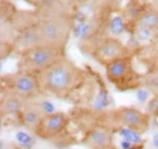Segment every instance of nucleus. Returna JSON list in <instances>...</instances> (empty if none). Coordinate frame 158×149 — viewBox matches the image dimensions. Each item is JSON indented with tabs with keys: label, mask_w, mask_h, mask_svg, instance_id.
<instances>
[{
	"label": "nucleus",
	"mask_w": 158,
	"mask_h": 149,
	"mask_svg": "<svg viewBox=\"0 0 158 149\" xmlns=\"http://www.w3.org/2000/svg\"><path fill=\"white\" fill-rule=\"evenodd\" d=\"M16 140L18 143H20L23 145V147L25 148H31L32 145L34 143V139L31 136H28L27 133L25 132H18L16 135Z\"/></svg>",
	"instance_id": "ddd939ff"
},
{
	"label": "nucleus",
	"mask_w": 158,
	"mask_h": 149,
	"mask_svg": "<svg viewBox=\"0 0 158 149\" xmlns=\"http://www.w3.org/2000/svg\"><path fill=\"white\" fill-rule=\"evenodd\" d=\"M146 96H147V93L146 92H139V98L141 99V101H143V99L146 98Z\"/></svg>",
	"instance_id": "f3484780"
},
{
	"label": "nucleus",
	"mask_w": 158,
	"mask_h": 149,
	"mask_svg": "<svg viewBox=\"0 0 158 149\" xmlns=\"http://www.w3.org/2000/svg\"><path fill=\"white\" fill-rule=\"evenodd\" d=\"M114 119L124 126H131L135 130H145L148 123L146 114L133 107H123L113 113Z\"/></svg>",
	"instance_id": "6e6552de"
},
{
	"label": "nucleus",
	"mask_w": 158,
	"mask_h": 149,
	"mask_svg": "<svg viewBox=\"0 0 158 149\" xmlns=\"http://www.w3.org/2000/svg\"><path fill=\"white\" fill-rule=\"evenodd\" d=\"M41 89L51 94L63 96L70 93L78 85L80 71L64 56L52 66L37 73Z\"/></svg>",
	"instance_id": "f03ea898"
},
{
	"label": "nucleus",
	"mask_w": 158,
	"mask_h": 149,
	"mask_svg": "<svg viewBox=\"0 0 158 149\" xmlns=\"http://www.w3.org/2000/svg\"><path fill=\"white\" fill-rule=\"evenodd\" d=\"M135 25L140 39L158 36V8L148 7L143 9L135 18Z\"/></svg>",
	"instance_id": "423d86ee"
},
{
	"label": "nucleus",
	"mask_w": 158,
	"mask_h": 149,
	"mask_svg": "<svg viewBox=\"0 0 158 149\" xmlns=\"http://www.w3.org/2000/svg\"><path fill=\"white\" fill-rule=\"evenodd\" d=\"M88 141L93 147L102 148L109 143V136H107V133L102 131V130H96L89 136Z\"/></svg>",
	"instance_id": "f8f14e48"
},
{
	"label": "nucleus",
	"mask_w": 158,
	"mask_h": 149,
	"mask_svg": "<svg viewBox=\"0 0 158 149\" xmlns=\"http://www.w3.org/2000/svg\"><path fill=\"white\" fill-rule=\"evenodd\" d=\"M54 3L41 9L43 13L36 17L34 26L42 45L64 50L73 30V19L66 10L56 9Z\"/></svg>",
	"instance_id": "f257e3e1"
},
{
	"label": "nucleus",
	"mask_w": 158,
	"mask_h": 149,
	"mask_svg": "<svg viewBox=\"0 0 158 149\" xmlns=\"http://www.w3.org/2000/svg\"><path fill=\"white\" fill-rule=\"evenodd\" d=\"M67 122V118L63 113H52L46 114L40 124L37 126L36 131L42 136H51L56 135L64 128Z\"/></svg>",
	"instance_id": "1a4fd4ad"
},
{
	"label": "nucleus",
	"mask_w": 158,
	"mask_h": 149,
	"mask_svg": "<svg viewBox=\"0 0 158 149\" xmlns=\"http://www.w3.org/2000/svg\"><path fill=\"white\" fill-rule=\"evenodd\" d=\"M95 59L102 64L107 66L118 59L128 58L129 50L124 44L113 37H105L97 44L94 51Z\"/></svg>",
	"instance_id": "39448f33"
},
{
	"label": "nucleus",
	"mask_w": 158,
	"mask_h": 149,
	"mask_svg": "<svg viewBox=\"0 0 158 149\" xmlns=\"http://www.w3.org/2000/svg\"><path fill=\"white\" fill-rule=\"evenodd\" d=\"M121 135L124 136V138L129 141H132L133 143H141V138L137 135V133L133 131V130L130 129H122L121 130Z\"/></svg>",
	"instance_id": "2eb2a0df"
},
{
	"label": "nucleus",
	"mask_w": 158,
	"mask_h": 149,
	"mask_svg": "<svg viewBox=\"0 0 158 149\" xmlns=\"http://www.w3.org/2000/svg\"><path fill=\"white\" fill-rule=\"evenodd\" d=\"M7 84L14 93L18 94L24 98L35 96L41 92V85L37 75L20 71L6 77Z\"/></svg>",
	"instance_id": "20e7f679"
},
{
	"label": "nucleus",
	"mask_w": 158,
	"mask_h": 149,
	"mask_svg": "<svg viewBox=\"0 0 158 149\" xmlns=\"http://www.w3.org/2000/svg\"><path fill=\"white\" fill-rule=\"evenodd\" d=\"M121 146L123 149H131V143H130V141H122L121 143Z\"/></svg>",
	"instance_id": "dca6fc26"
},
{
	"label": "nucleus",
	"mask_w": 158,
	"mask_h": 149,
	"mask_svg": "<svg viewBox=\"0 0 158 149\" xmlns=\"http://www.w3.org/2000/svg\"><path fill=\"white\" fill-rule=\"evenodd\" d=\"M154 145H155L156 148H158V135L154 137Z\"/></svg>",
	"instance_id": "a211bd4d"
},
{
	"label": "nucleus",
	"mask_w": 158,
	"mask_h": 149,
	"mask_svg": "<svg viewBox=\"0 0 158 149\" xmlns=\"http://www.w3.org/2000/svg\"><path fill=\"white\" fill-rule=\"evenodd\" d=\"M25 99L16 93L8 94L6 97H3L1 101V115H10V114H17L23 111L25 106Z\"/></svg>",
	"instance_id": "9b49d317"
},
{
	"label": "nucleus",
	"mask_w": 158,
	"mask_h": 149,
	"mask_svg": "<svg viewBox=\"0 0 158 149\" xmlns=\"http://www.w3.org/2000/svg\"><path fill=\"white\" fill-rule=\"evenodd\" d=\"M106 73L109 79L113 84H128L133 78V70H132L131 59L128 58H122L118 59L113 62L109 63L106 66Z\"/></svg>",
	"instance_id": "0eeeda50"
},
{
	"label": "nucleus",
	"mask_w": 158,
	"mask_h": 149,
	"mask_svg": "<svg viewBox=\"0 0 158 149\" xmlns=\"http://www.w3.org/2000/svg\"><path fill=\"white\" fill-rule=\"evenodd\" d=\"M63 56L62 49L39 45L20 52L18 68L25 72L40 73Z\"/></svg>",
	"instance_id": "7ed1b4c3"
},
{
	"label": "nucleus",
	"mask_w": 158,
	"mask_h": 149,
	"mask_svg": "<svg viewBox=\"0 0 158 149\" xmlns=\"http://www.w3.org/2000/svg\"><path fill=\"white\" fill-rule=\"evenodd\" d=\"M24 1L27 2L28 5H31V6H33L34 8L42 9V8H45V7L56 2L58 0H24Z\"/></svg>",
	"instance_id": "4468645a"
},
{
	"label": "nucleus",
	"mask_w": 158,
	"mask_h": 149,
	"mask_svg": "<svg viewBox=\"0 0 158 149\" xmlns=\"http://www.w3.org/2000/svg\"><path fill=\"white\" fill-rule=\"evenodd\" d=\"M22 116H23L24 124L31 129H36L37 126L40 124L41 120L44 118V110L42 105L39 106L36 104H28L26 103L22 111ZM46 114V113H45Z\"/></svg>",
	"instance_id": "9d476101"
}]
</instances>
